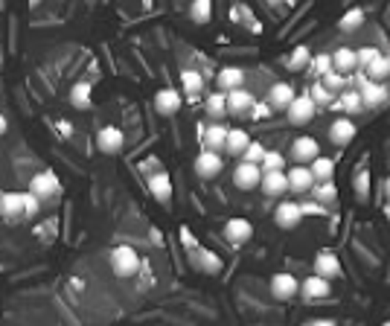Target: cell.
Returning a JSON list of instances; mask_svg holds the SVG:
<instances>
[{
	"label": "cell",
	"instance_id": "cell-7",
	"mask_svg": "<svg viewBox=\"0 0 390 326\" xmlns=\"http://www.w3.org/2000/svg\"><path fill=\"white\" fill-rule=\"evenodd\" d=\"M274 222H277L283 231H295V227L303 222V210L297 201H280L277 210H274Z\"/></svg>",
	"mask_w": 390,
	"mask_h": 326
},
{
	"label": "cell",
	"instance_id": "cell-40",
	"mask_svg": "<svg viewBox=\"0 0 390 326\" xmlns=\"http://www.w3.org/2000/svg\"><path fill=\"white\" fill-rule=\"evenodd\" d=\"M323 85H327L332 93H341L347 88V76L344 73H338V70H329L327 76H323Z\"/></svg>",
	"mask_w": 390,
	"mask_h": 326
},
{
	"label": "cell",
	"instance_id": "cell-8",
	"mask_svg": "<svg viewBox=\"0 0 390 326\" xmlns=\"http://www.w3.org/2000/svg\"><path fill=\"white\" fill-rule=\"evenodd\" d=\"M271 295L277 300H291L300 295V280L291 274H274L271 277Z\"/></svg>",
	"mask_w": 390,
	"mask_h": 326
},
{
	"label": "cell",
	"instance_id": "cell-4",
	"mask_svg": "<svg viewBox=\"0 0 390 326\" xmlns=\"http://www.w3.org/2000/svg\"><path fill=\"white\" fill-rule=\"evenodd\" d=\"M221 169H224V160H221L219 152H213V149H201L198 155H195V175L204 178V181L216 178Z\"/></svg>",
	"mask_w": 390,
	"mask_h": 326
},
{
	"label": "cell",
	"instance_id": "cell-29",
	"mask_svg": "<svg viewBox=\"0 0 390 326\" xmlns=\"http://www.w3.org/2000/svg\"><path fill=\"white\" fill-rule=\"evenodd\" d=\"M370 82H387L390 79V56H376L367 68H364Z\"/></svg>",
	"mask_w": 390,
	"mask_h": 326
},
{
	"label": "cell",
	"instance_id": "cell-16",
	"mask_svg": "<svg viewBox=\"0 0 390 326\" xmlns=\"http://www.w3.org/2000/svg\"><path fill=\"white\" fill-rule=\"evenodd\" d=\"M288 192H312V187H315V175H312V169L309 166H291L288 172Z\"/></svg>",
	"mask_w": 390,
	"mask_h": 326
},
{
	"label": "cell",
	"instance_id": "cell-19",
	"mask_svg": "<svg viewBox=\"0 0 390 326\" xmlns=\"http://www.w3.org/2000/svg\"><path fill=\"white\" fill-rule=\"evenodd\" d=\"M0 216L6 222H15L24 216V192H3L0 195Z\"/></svg>",
	"mask_w": 390,
	"mask_h": 326
},
{
	"label": "cell",
	"instance_id": "cell-37",
	"mask_svg": "<svg viewBox=\"0 0 390 326\" xmlns=\"http://www.w3.org/2000/svg\"><path fill=\"white\" fill-rule=\"evenodd\" d=\"M309 96H312V100H315V105H318V108H323V105H332V102H335V93H332L327 85H323V82H315V85H312V91H309Z\"/></svg>",
	"mask_w": 390,
	"mask_h": 326
},
{
	"label": "cell",
	"instance_id": "cell-38",
	"mask_svg": "<svg viewBox=\"0 0 390 326\" xmlns=\"http://www.w3.org/2000/svg\"><path fill=\"white\" fill-rule=\"evenodd\" d=\"M259 166H263V172H280V169H286V157H283V152H265Z\"/></svg>",
	"mask_w": 390,
	"mask_h": 326
},
{
	"label": "cell",
	"instance_id": "cell-24",
	"mask_svg": "<svg viewBox=\"0 0 390 326\" xmlns=\"http://www.w3.org/2000/svg\"><path fill=\"white\" fill-rule=\"evenodd\" d=\"M149 192H152V199L160 201V204H166L172 201V178L166 172H157L149 178Z\"/></svg>",
	"mask_w": 390,
	"mask_h": 326
},
{
	"label": "cell",
	"instance_id": "cell-17",
	"mask_svg": "<svg viewBox=\"0 0 390 326\" xmlns=\"http://www.w3.org/2000/svg\"><path fill=\"white\" fill-rule=\"evenodd\" d=\"M359 93H361L364 108H379V105H384L390 100V91H387L384 82H367Z\"/></svg>",
	"mask_w": 390,
	"mask_h": 326
},
{
	"label": "cell",
	"instance_id": "cell-42",
	"mask_svg": "<svg viewBox=\"0 0 390 326\" xmlns=\"http://www.w3.org/2000/svg\"><path fill=\"white\" fill-rule=\"evenodd\" d=\"M263 157H265V146L263 143H248V149H245V155H242V160H251V163H263Z\"/></svg>",
	"mask_w": 390,
	"mask_h": 326
},
{
	"label": "cell",
	"instance_id": "cell-28",
	"mask_svg": "<svg viewBox=\"0 0 390 326\" xmlns=\"http://www.w3.org/2000/svg\"><path fill=\"white\" fill-rule=\"evenodd\" d=\"M181 88H184V93L189 96V100H195V96H201V91H204V76L198 73V70H181Z\"/></svg>",
	"mask_w": 390,
	"mask_h": 326
},
{
	"label": "cell",
	"instance_id": "cell-9",
	"mask_svg": "<svg viewBox=\"0 0 390 326\" xmlns=\"http://www.w3.org/2000/svg\"><path fill=\"white\" fill-rule=\"evenodd\" d=\"M96 146H100L102 155H117L125 146V134L117 125H105V128H100V134H96Z\"/></svg>",
	"mask_w": 390,
	"mask_h": 326
},
{
	"label": "cell",
	"instance_id": "cell-5",
	"mask_svg": "<svg viewBox=\"0 0 390 326\" xmlns=\"http://www.w3.org/2000/svg\"><path fill=\"white\" fill-rule=\"evenodd\" d=\"M259 181H263V166H259V163L242 160L239 166L233 169V184H236L239 189H256Z\"/></svg>",
	"mask_w": 390,
	"mask_h": 326
},
{
	"label": "cell",
	"instance_id": "cell-15",
	"mask_svg": "<svg viewBox=\"0 0 390 326\" xmlns=\"http://www.w3.org/2000/svg\"><path fill=\"white\" fill-rule=\"evenodd\" d=\"M259 187H263V192L268 195V199H280V195L288 192V175L286 169L280 172H263V181H259Z\"/></svg>",
	"mask_w": 390,
	"mask_h": 326
},
{
	"label": "cell",
	"instance_id": "cell-33",
	"mask_svg": "<svg viewBox=\"0 0 390 326\" xmlns=\"http://www.w3.org/2000/svg\"><path fill=\"white\" fill-rule=\"evenodd\" d=\"M309 64H312V50H309V47H297V50H291V56H286L288 70H303Z\"/></svg>",
	"mask_w": 390,
	"mask_h": 326
},
{
	"label": "cell",
	"instance_id": "cell-10",
	"mask_svg": "<svg viewBox=\"0 0 390 326\" xmlns=\"http://www.w3.org/2000/svg\"><path fill=\"white\" fill-rule=\"evenodd\" d=\"M256 102V96L245 88H233V91H227V114H233V117H242V114H251Z\"/></svg>",
	"mask_w": 390,
	"mask_h": 326
},
{
	"label": "cell",
	"instance_id": "cell-13",
	"mask_svg": "<svg viewBox=\"0 0 390 326\" xmlns=\"http://www.w3.org/2000/svg\"><path fill=\"white\" fill-rule=\"evenodd\" d=\"M300 295H303L306 300H323V297L332 295V283L327 280V277L315 274V277H309V280L300 283Z\"/></svg>",
	"mask_w": 390,
	"mask_h": 326
},
{
	"label": "cell",
	"instance_id": "cell-3",
	"mask_svg": "<svg viewBox=\"0 0 390 326\" xmlns=\"http://www.w3.org/2000/svg\"><path fill=\"white\" fill-rule=\"evenodd\" d=\"M29 192H36L38 199H56V195L61 192V181H58V175L50 172V169H44V172H36L32 175V181H29Z\"/></svg>",
	"mask_w": 390,
	"mask_h": 326
},
{
	"label": "cell",
	"instance_id": "cell-30",
	"mask_svg": "<svg viewBox=\"0 0 390 326\" xmlns=\"http://www.w3.org/2000/svg\"><path fill=\"white\" fill-rule=\"evenodd\" d=\"M309 169H312V175H315V184H318V181H332V178H335V160L318 155Z\"/></svg>",
	"mask_w": 390,
	"mask_h": 326
},
{
	"label": "cell",
	"instance_id": "cell-21",
	"mask_svg": "<svg viewBox=\"0 0 390 326\" xmlns=\"http://www.w3.org/2000/svg\"><path fill=\"white\" fill-rule=\"evenodd\" d=\"M332 70L344 73V76L359 70V53H355L352 47H338V50L332 53Z\"/></svg>",
	"mask_w": 390,
	"mask_h": 326
},
{
	"label": "cell",
	"instance_id": "cell-45",
	"mask_svg": "<svg viewBox=\"0 0 390 326\" xmlns=\"http://www.w3.org/2000/svg\"><path fill=\"white\" fill-rule=\"evenodd\" d=\"M367 184H370V175L364 169L361 178H355V195H359V201H367Z\"/></svg>",
	"mask_w": 390,
	"mask_h": 326
},
{
	"label": "cell",
	"instance_id": "cell-6",
	"mask_svg": "<svg viewBox=\"0 0 390 326\" xmlns=\"http://www.w3.org/2000/svg\"><path fill=\"white\" fill-rule=\"evenodd\" d=\"M181 105H184V96L175 88H160L155 93V111L160 114V117H175V114L181 111Z\"/></svg>",
	"mask_w": 390,
	"mask_h": 326
},
{
	"label": "cell",
	"instance_id": "cell-48",
	"mask_svg": "<svg viewBox=\"0 0 390 326\" xmlns=\"http://www.w3.org/2000/svg\"><path fill=\"white\" fill-rule=\"evenodd\" d=\"M309 326H335V323H332V320H312Z\"/></svg>",
	"mask_w": 390,
	"mask_h": 326
},
{
	"label": "cell",
	"instance_id": "cell-18",
	"mask_svg": "<svg viewBox=\"0 0 390 326\" xmlns=\"http://www.w3.org/2000/svg\"><path fill=\"white\" fill-rule=\"evenodd\" d=\"M315 274L327 277V280H341V277H344L338 256H335L332 251H320V254H318V259H315Z\"/></svg>",
	"mask_w": 390,
	"mask_h": 326
},
{
	"label": "cell",
	"instance_id": "cell-34",
	"mask_svg": "<svg viewBox=\"0 0 390 326\" xmlns=\"http://www.w3.org/2000/svg\"><path fill=\"white\" fill-rule=\"evenodd\" d=\"M210 15H213V0H192L189 3V18L195 24H207Z\"/></svg>",
	"mask_w": 390,
	"mask_h": 326
},
{
	"label": "cell",
	"instance_id": "cell-41",
	"mask_svg": "<svg viewBox=\"0 0 390 326\" xmlns=\"http://www.w3.org/2000/svg\"><path fill=\"white\" fill-rule=\"evenodd\" d=\"M41 213V199L36 192H24V216L26 219H36Z\"/></svg>",
	"mask_w": 390,
	"mask_h": 326
},
{
	"label": "cell",
	"instance_id": "cell-32",
	"mask_svg": "<svg viewBox=\"0 0 390 326\" xmlns=\"http://www.w3.org/2000/svg\"><path fill=\"white\" fill-rule=\"evenodd\" d=\"M341 100H338V108L341 111H347V114H359V111H364V102H361V93L359 91H341L338 93Z\"/></svg>",
	"mask_w": 390,
	"mask_h": 326
},
{
	"label": "cell",
	"instance_id": "cell-2",
	"mask_svg": "<svg viewBox=\"0 0 390 326\" xmlns=\"http://www.w3.org/2000/svg\"><path fill=\"white\" fill-rule=\"evenodd\" d=\"M286 114H288V123L291 125H306V123L315 120L318 105H315L312 96L303 93V96H295V100H291V105L286 108Z\"/></svg>",
	"mask_w": 390,
	"mask_h": 326
},
{
	"label": "cell",
	"instance_id": "cell-50",
	"mask_svg": "<svg viewBox=\"0 0 390 326\" xmlns=\"http://www.w3.org/2000/svg\"><path fill=\"white\" fill-rule=\"evenodd\" d=\"M29 3H32V6H38V0H29Z\"/></svg>",
	"mask_w": 390,
	"mask_h": 326
},
{
	"label": "cell",
	"instance_id": "cell-44",
	"mask_svg": "<svg viewBox=\"0 0 390 326\" xmlns=\"http://www.w3.org/2000/svg\"><path fill=\"white\" fill-rule=\"evenodd\" d=\"M300 210H303V216H323L327 213V207H323L320 201H303Z\"/></svg>",
	"mask_w": 390,
	"mask_h": 326
},
{
	"label": "cell",
	"instance_id": "cell-20",
	"mask_svg": "<svg viewBox=\"0 0 390 326\" xmlns=\"http://www.w3.org/2000/svg\"><path fill=\"white\" fill-rule=\"evenodd\" d=\"M318 155H320V146H318L315 137H297L295 143H291V157H295L297 163H312Z\"/></svg>",
	"mask_w": 390,
	"mask_h": 326
},
{
	"label": "cell",
	"instance_id": "cell-39",
	"mask_svg": "<svg viewBox=\"0 0 390 326\" xmlns=\"http://www.w3.org/2000/svg\"><path fill=\"white\" fill-rule=\"evenodd\" d=\"M309 70H312L315 76H327L332 70V53H320L312 59V64H309Z\"/></svg>",
	"mask_w": 390,
	"mask_h": 326
},
{
	"label": "cell",
	"instance_id": "cell-14",
	"mask_svg": "<svg viewBox=\"0 0 390 326\" xmlns=\"http://www.w3.org/2000/svg\"><path fill=\"white\" fill-rule=\"evenodd\" d=\"M251 236H254V224L248 222V219H231L224 224V239L231 242V244H245V242H251Z\"/></svg>",
	"mask_w": 390,
	"mask_h": 326
},
{
	"label": "cell",
	"instance_id": "cell-31",
	"mask_svg": "<svg viewBox=\"0 0 390 326\" xmlns=\"http://www.w3.org/2000/svg\"><path fill=\"white\" fill-rule=\"evenodd\" d=\"M70 105L79 111H88L91 108V85L88 82H76L70 88Z\"/></svg>",
	"mask_w": 390,
	"mask_h": 326
},
{
	"label": "cell",
	"instance_id": "cell-25",
	"mask_svg": "<svg viewBox=\"0 0 390 326\" xmlns=\"http://www.w3.org/2000/svg\"><path fill=\"white\" fill-rule=\"evenodd\" d=\"M248 143H251V134L245 132V128H231V132H227L224 152L233 155V157H242V155H245V149H248Z\"/></svg>",
	"mask_w": 390,
	"mask_h": 326
},
{
	"label": "cell",
	"instance_id": "cell-23",
	"mask_svg": "<svg viewBox=\"0 0 390 326\" xmlns=\"http://www.w3.org/2000/svg\"><path fill=\"white\" fill-rule=\"evenodd\" d=\"M204 114L210 123H221L227 117V93L224 91H216L213 96L204 100Z\"/></svg>",
	"mask_w": 390,
	"mask_h": 326
},
{
	"label": "cell",
	"instance_id": "cell-12",
	"mask_svg": "<svg viewBox=\"0 0 390 326\" xmlns=\"http://www.w3.org/2000/svg\"><path fill=\"white\" fill-rule=\"evenodd\" d=\"M227 128L224 123H207L204 132H201V146L204 149H213V152H224V143H227Z\"/></svg>",
	"mask_w": 390,
	"mask_h": 326
},
{
	"label": "cell",
	"instance_id": "cell-22",
	"mask_svg": "<svg viewBox=\"0 0 390 326\" xmlns=\"http://www.w3.org/2000/svg\"><path fill=\"white\" fill-rule=\"evenodd\" d=\"M352 137H355V123H352V120H347V117L332 120V125H329V140H332L335 146H350Z\"/></svg>",
	"mask_w": 390,
	"mask_h": 326
},
{
	"label": "cell",
	"instance_id": "cell-36",
	"mask_svg": "<svg viewBox=\"0 0 390 326\" xmlns=\"http://www.w3.org/2000/svg\"><path fill=\"white\" fill-rule=\"evenodd\" d=\"M361 24H364V12L361 9H347L344 15H341V21H338V26L344 32H355Z\"/></svg>",
	"mask_w": 390,
	"mask_h": 326
},
{
	"label": "cell",
	"instance_id": "cell-46",
	"mask_svg": "<svg viewBox=\"0 0 390 326\" xmlns=\"http://www.w3.org/2000/svg\"><path fill=\"white\" fill-rule=\"evenodd\" d=\"M271 111H274V108H271L268 102H265V105H256V102H254V108H251V114H254V117H256V120H263V117H268V114H271Z\"/></svg>",
	"mask_w": 390,
	"mask_h": 326
},
{
	"label": "cell",
	"instance_id": "cell-43",
	"mask_svg": "<svg viewBox=\"0 0 390 326\" xmlns=\"http://www.w3.org/2000/svg\"><path fill=\"white\" fill-rule=\"evenodd\" d=\"M355 53H359V68H367V64H370L373 59L382 56V53L376 50V47H361V50H355Z\"/></svg>",
	"mask_w": 390,
	"mask_h": 326
},
{
	"label": "cell",
	"instance_id": "cell-26",
	"mask_svg": "<svg viewBox=\"0 0 390 326\" xmlns=\"http://www.w3.org/2000/svg\"><path fill=\"white\" fill-rule=\"evenodd\" d=\"M216 85L224 93L233 91V88H242V85H245V70H242V68H221L219 76H216Z\"/></svg>",
	"mask_w": 390,
	"mask_h": 326
},
{
	"label": "cell",
	"instance_id": "cell-27",
	"mask_svg": "<svg viewBox=\"0 0 390 326\" xmlns=\"http://www.w3.org/2000/svg\"><path fill=\"white\" fill-rule=\"evenodd\" d=\"M192 265L198 268V271H204V274H216V271L221 268L219 256H216L213 251H201V248L192 251Z\"/></svg>",
	"mask_w": 390,
	"mask_h": 326
},
{
	"label": "cell",
	"instance_id": "cell-11",
	"mask_svg": "<svg viewBox=\"0 0 390 326\" xmlns=\"http://www.w3.org/2000/svg\"><path fill=\"white\" fill-rule=\"evenodd\" d=\"M295 96H297V93H295V88H291L288 82H274V85L268 88V93H265V102H268L274 111H286Z\"/></svg>",
	"mask_w": 390,
	"mask_h": 326
},
{
	"label": "cell",
	"instance_id": "cell-1",
	"mask_svg": "<svg viewBox=\"0 0 390 326\" xmlns=\"http://www.w3.org/2000/svg\"><path fill=\"white\" fill-rule=\"evenodd\" d=\"M111 268L117 277H134L140 271V256L132 244H120L111 251Z\"/></svg>",
	"mask_w": 390,
	"mask_h": 326
},
{
	"label": "cell",
	"instance_id": "cell-47",
	"mask_svg": "<svg viewBox=\"0 0 390 326\" xmlns=\"http://www.w3.org/2000/svg\"><path fill=\"white\" fill-rule=\"evenodd\" d=\"M6 128H9V120L3 117V114H0V137H3V134H6Z\"/></svg>",
	"mask_w": 390,
	"mask_h": 326
},
{
	"label": "cell",
	"instance_id": "cell-49",
	"mask_svg": "<svg viewBox=\"0 0 390 326\" xmlns=\"http://www.w3.org/2000/svg\"><path fill=\"white\" fill-rule=\"evenodd\" d=\"M384 195L390 199V175H387V181H384Z\"/></svg>",
	"mask_w": 390,
	"mask_h": 326
},
{
	"label": "cell",
	"instance_id": "cell-35",
	"mask_svg": "<svg viewBox=\"0 0 390 326\" xmlns=\"http://www.w3.org/2000/svg\"><path fill=\"white\" fill-rule=\"evenodd\" d=\"M312 195H315V201H320V204H332L338 199V189H335L332 181H318L312 187Z\"/></svg>",
	"mask_w": 390,
	"mask_h": 326
}]
</instances>
